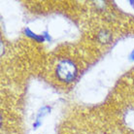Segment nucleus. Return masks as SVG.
<instances>
[{"instance_id":"f257e3e1","label":"nucleus","mask_w":134,"mask_h":134,"mask_svg":"<svg viewBox=\"0 0 134 134\" xmlns=\"http://www.w3.org/2000/svg\"><path fill=\"white\" fill-rule=\"evenodd\" d=\"M55 75L59 82L64 84H70L77 77L78 67L71 59H62L57 63Z\"/></svg>"},{"instance_id":"7ed1b4c3","label":"nucleus","mask_w":134,"mask_h":134,"mask_svg":"<svg viewBox=\"0 0 134 134\" xmlns=\"http://www.w3.org/2000/svg\"><path fill=\"white\" fill-rule=\"evenodd\" d=\"M98 40L100 41L102 44L110 43V41L112 40V34H110L106 30L100 31V32L98 33Z\"/></svg>"},{"instance_id":"0eeeda50","label":"nucleus","mask_w":134,"mask_h":134,"mask_svg":"<svg viewBox=\"0 0 134 134\" xmlns=\"http://www.w3.org/2000/svg\"><path fill=\"white\" fill-rule=\"evenodd\" d=\"M129 59H130L131 61H134V50L132 51L130 53V54H129Z\"/></svg>"},{"instance_id":"f03ea898","label":"nucleus","mask_w":134,"mask_h":134,"mask_svg":"<svg viewBox=\"0 0 134 134\" xmlns=\"http://www.w3.org/2000/svg\"><path fill=\"white\" fill-rule=\"evenodd\" d=\"M24 34H25L27 37L31 38V39H34V40L36 41V42H38V43H43V42L46 41L42 34H41V35H38V34L34 33L33 31L31 30L30 28H28V27L24 28Z\"/></svg>"},{"instance_id":"423d86ee","label":"nucleus","mask_w":134,"mask_h":134,"mask_svg":"<svg viewBox=\"0 0 134 134\" xmlns=\"http://www.w3.org/2000/svg\"><path fill=\"white\" fill-rule=\"evenodd\" d=\"M42 35H43V37L45 38V40H46V41H49V42H50V41L52 40V38H51L50 34L48 33L47 31H44L43 33H42Z\"/></svg>"},{"instance_id":"20e7f679","label":"nucleus","mask_w":134,"mask_h":134,"mask_svg":"<svg viewBox=\"0 0 134 134\" xmlns=\"http://www.w3.org/2000/svg\"><path fill=\"white\" fill-rule=\"evenodd\" d=\"M51 110H52V108H51L50 106H43L42 108H40L39 111H38V113H37L36 120H41L42 118H44L45 116H47L48 114H50Z\"/></svg>"},{"instance_id":"39448f33","label":"nucleus","mask_w":134,"mask_h":134,"mask_svg":"<svg viewBox=\"0 0 134 134\" xmlns=\"http://www.w3.org/2000/svg\"><path fill=\"white\" fill-rule=\"evenodd\" d=\"M41 125H42V121H41V120H36L33 124V129L34 130H36L37 128L40 127Z\"/></svg>"}]
</instances>
